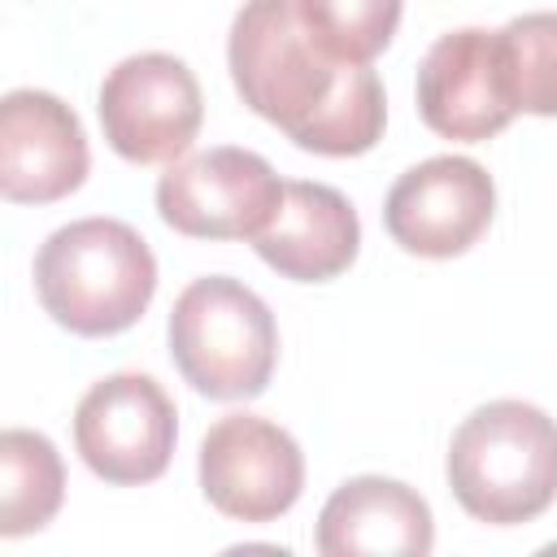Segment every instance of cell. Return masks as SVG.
<instances>
[{
  "label": "cell",
  "mask_w": 557,
  "mask_h": 557,
  "mask_svg": "<svg viewBox=\"0 0 557 557\" xmlns=\"http://www.w3.org/2000/svg\"><path fill=\"white\" fill-rule=\"evenodd\" d=\"M226 61L239 100L318 157H361L387 122L383 83L370 65L335 61L305 26L296 0H244Z\"/></svg>",
  "instance_id": "obj_1"
},
{
  "label": "cell",
  "mask_w": 557,
  "mask_h": 557,
  "mask_svg": "<svg viewBox=\"0 0 557 557\" xmlns=\"http://www.w3.org/2000/svg\"><path fill=\"white\" fill-rule=\"evenodd\" d=\"M157 292L148 239L117 218H78L52 231L35 252V296L44 313L83 335L131 331Z\"/></svg>",
  "instance_id": "obj_2"
},
{
  "label": "cell",
  "mask_w": 557,
  "mask_h": 557,
  "mask_svg": "<svg viewBox=\"0 0 557 557\" xmlns=\"http://www.w3.org/2000/svg\"><path fill=\"white\" fill-rule=\"evenodd\" d=\"M448 487L487 527H518L557 500V422L527 400H487L448 444Z\"/></svg>",
  "instance_id": "obj_3"
},
{
  "label": "cell",
  "mask_w": 557,
  "mask_h": 557,
  "mask_svg": "<svg viewBox=\"0 0 557 557\" xmlns=\"http://www.w3.org/2000/svg\"><path fill=\"white\" fill-rule=\"evenodd\" d=\"M170 357L200 396L252 400L270 387L278 326L265 300L239 278L209 274L178 292L170 309Z\"/></svg>",
  "instance_id": "obj_4"
},
{
  "label": "cell",
  "mask_w": 557,
  "mask_h": 557,
  "mask_svg": "<svg viewBox=\"0 0 557 557\" xmlns=\"http://www.w3.org/2000/svg\"><path fill=\"white\" fill-rule=\"evenodd\" d=\"M100 126L109 148L131 165L178 161L205 117L196 74L170 52L117 61L100 83Z\"/></svg>",
  "instance_id": "obj_5"
},
{
  "label": "cell",
  "mask_w": 557,
  "mask_h": 557,
  "mask_svg": "<svg viewBox=\"0 0 557 557\" xmlns=\"http://www.w3.org/2000/svg\"><path fill=\"white\" fill-rule=\"evenodd\" d=\"M283 205V183L261 152L209 148L170 170L157 183V213L187 239H257Z\"/></svg>",
  "instance_id": "obj_6"
},
{
  "label": "cell",
  "mask_w": 557,
  "mask_h": 557,
  "mask_svg": "<svg viewBox=\"0 0 557 557\" xmlns=\"http://www.w3.org/2000/svg\"><path fill=\"white\" fill-rule=\"evenodd\" d=\"M178 440V413L152 374H109L74 409V448L104 483L135 487L165 474Z\"/></svg>",
  "instance_id": "obj_7"
},
{
  "label": "cell",
  "mask_w": 557,
  "mask_h": 557,
  "mask_svg": "<svg viewBox=\"0 0 557 557\" xmlns=\"http://www.w3.org/2000/svg\"><path fill=\"white\" fill-rule=\"evenodd\" d=\"M418 113L444 139L483 144L500 135L518 113L505 35L483 26L440 35L418 65Z\"/></svg>",
  "instance_id": "obj_8"
},
{
  "label": "cell",
  "mask_w": 557,
  "mask_h": 557,
  "mask_svg": "<svg viewBox=\"0 0 557 557\" xmlns=\"http://www.w3.org/2000/svg\"><path fill=\"white\" fill-rule=\"evenodd\" d=\"M305 487L300 444L270 418L226 413L200 440V492L235 522L283 518Z\"/></svg>",
  "instance_id": "obj_9"
},
{
  "label": "cell",
  "mask_w": 557,
  "mask_h": 557,
  "mask_svg": "<svg viewBox=\"0 0 557 557\" xmlns=\"http://www.w3.org/2000/svg\"><path fill=\"white\" fill-rule=\"evenodd\" d=\"M492 174L470 157H431L405 170L383 205L387 235L413 257H461L492 222Z\"/></svg>",
  "instance_id": "obj_10"
},
{
  "label": "cell",
  "mask_w": 557,
  "mask_h": 557,
  "mask_svg": "<svg viewBox=\"0 0 557 557\" xmlns=\"http://www.w3.org/2000/svg\"><path fill=\"white\" fill-rule=\"evenodd\" d=\"M91 165L78 113L52 91L17 87L0 100V191L13 205H52L83 187Z\"/></svg>",
  "instance_id": "obj_11"
},
{
  "label": "cell",
  "mask_w": 557,
  "mask_h": 557,
  "mask_svg": "<svg viewBox=\"0 0 557 557\" xmlns=\"http://www.w3.org/2000/svg\"><path fill=\"white\" fill-rule=\"evenodd\" d=\"M313 544L322 557H426L435 544V518L409 483L357 474L322 505Z\"/></svg>",
  "instance_id": "obj_12"
},
{
  "label": "cell",
  "mask_w": 557,
  "mask_h": 557,
  "mask_svg": "<svg viewBox=\"0 0 557 557\" xmlns=\"http://www.w3.org/2000/svg\"><path fill=\"white\" fill-rule=\"evenodd\" d=\"M252 248L270 270H278L292 283H331L357 261L361 222L344 191L292 178L283 183L278 213L252 239Z\"/></svg>",
  "instance_id": "obj_13"
},
{
  "label": "cell",
  "mask_w": 557,
  "mask_h": 557,
  "mask_svg": "<svg viewBox=\"0 0 557 557\" xmlns=\"http://www.w3.org/2000/svg\"><path fill=\"white\" fill-rule=\"evenodd\" d=\"M65 500V466L48 435L9 426L0 435V535L17 540L57 518Z\"/></svg>",
  "instance_id": "obj_14"
},
{
  "label": "cell",
  "mask_w": 557,
  "mask_h": 557,
  "mask_svg": "<svg viewBox=\"0 0 557 557\" xmlns=\"http://www.w3.org/2000/svg\"><path fill=\"white\" fill-rule=\"evenodd\" d=\"M309 35L348 65H370L396 35L405 0H296Z\"/></svg>",
  "instance_id": "obj_15"
},
{
  "label": "cell",
  "mask_w": 557,
  "mask_h": 557,
  "mask_svg": "<svg viewBox=\"0 0 557 557\" xmlns=\"http://www.w3.org/2000/svg\"><path fill=\"white\" fill-rule=\"evenodd\" d=\"M518 113L557 117V13H522L500 26Z\"/></svg>",
  "instance_id": "obj_16"
}]
</instances>
